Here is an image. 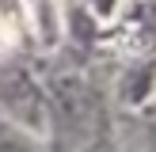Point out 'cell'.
Listing matches in <instances>:
<instances>
[{
    "label": "cell",
    "instance_id": "cell-2",
    "mask_svg": "<svg viewBox=\"0 0 156 152\" xmlns=\"http://www.w3.org/2000/svg\"><path fill=\"white\" fill-rule=\"evenodd\" d=\"M0 118H8L12 126L27 129V133H46L50 129V103L46 91L38 88V80L19 65L0 68Z\"/></svg>",
    "mask_w": 156,
    "mask_h": 152
},
{
    "label": "cell",
    "instance_id": "cell-3",
    "mask_svg": "<svg viewBox=\"0 0 156 152\" xmlns=\"http://www.w3.org/2000/svg\"><path fill=\"white\" fill-rule=\"evenodd\" d=\"M0 152H38L34 148V133L12 126L8 118H0Z\"/></svg>",
    "mask_w": 156,
    "mask_h": 152
},
{
    "label": "cell",
    "instance_id": "cell-5",
    "mask_svg": "<svg viewBox=\"0 0 156 152\" xmlns=\"http://www.w3.org/2000/svg\"><path fill=\"white\" fill-rule=\"evenodd\" d=\"M88 152H118V148H114V144H103V141H95Z\"/></svg>",
    "mask_w": 156,
    "mask_h": 152
},
{
    "label": "cell",
    "instance_id": "cell-4",
    "mask_svg": "<svg viewBox=\"0 0 156 152\" xmlns=\"http://www.w3.org/2000/svg\"><path fill=\"white\" fill-rule=\"evenodd\" d=\"M141 137H145V152H156V114H149V118H145Z\"/></svg>",
    "mask_w": 156,
    "mask_h": 152
},
{
    "label": "cell",
    "instance_id": "cell-1",
    "mask_svg": "<svg viewBox=\"0 0 156 152\" xmlns=\"http://www.w3.org/2000/svg\"><path fill=\"white\" fill-rule=\"evenodd\" d=\"M46 103H50V129L65 148L88 152L95 141H103V103L88 80L57 76L46 91Z\"/></svg>",
    "mask_w": 156,
    "mask_h": 152
}]
</instances>
